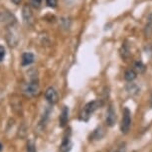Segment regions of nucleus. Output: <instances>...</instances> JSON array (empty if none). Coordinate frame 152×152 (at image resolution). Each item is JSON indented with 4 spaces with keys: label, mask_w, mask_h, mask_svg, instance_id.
<instances>
[{
    "label": "nucleus",
    "mask_w": 152,
    "mask_h": 152,
    "mask_svg": "<svg viewBox=\"0 0 152 152\" xmlns=\"http://www.w3.org/2000/svg\"><path fill=\"white\" fill-rule=\"evenodd\" d=\"M104 130H102V128L97 127L96 129L94 130L93 134H91V138L96 139V140H99V139H102V137L104 136Z\"/></svg>",
    "instance_id": "4468645a"
},
{
    "label": "nucleus",
    "mask_w": 152,
    "mask_h": 152,
    "mask_svg": "<svg viewBox=\"0 0 152 152\" xmlns=\"http://www.w3.org/2000/svg\"><path fill=\"white\" fill-rule=\"evenodd\" d=\"M45 99L51 105H54L58 102L59 94L53 87H49L45 91Z\"/></svg>",
    "instance_id": "39448f33"
},
{
    "label": "nucleus",
    "mask_w": 152,
    "mask_h": 152,
    "mask_svg": "<svg viewBox=\"0 0 152 152\" xmlns=\"http://www.w3.org/2000/svg\"><path fill=\"white\" fill-rule=\"evenodd\" d=\"M34 61H35V56L33 55L32 53H24L22 55V58H21V65L22 66H29L31 65L32 63H34Z\"/></svg>",
    "instance_id": "1a4fd4ad"
},
{
    "label": "nucleus",
    "mask_w": 152,
    "mask_h": 152,
    "mask_svg": "<svg viewBox=\"0 0 152 152\" xmlns=\"http://www.w3.org/2000/svg\"><path fill=\"white\" fill-rule=\"evenodd\" d=\"M126 151V145L124 142H120L116 144L114 147H113L110 150V152H125Z\"/></svg>",
    "instance_id": "2eb2a0df"
},
{
    "label": "nucleus",
    "mask_w": 152,
    "mask_h": 152,
    "mask_svg": "<svg viewBox=\"0 0 152 152\" xmlns=\"http://www.w3.org/2000/svg\"><path fill=\"white\" fill-rule=\"evenodd\" d=\"M69 121V107H63L61 114L59 117V126L60 127H66Z\"/></svg>",
    "instance_id": "6e6552de"
},
{
    "label": "nucleus",
    "mask_w": 152,
    "mask_h": 152,
    "mask_svg": "<svg viewBox=\"0 0 152 152\" xmlns=\"http://www.w3.org/2000/svg\"><path fill=\"white\" fill-rule=\"evenodd\" d=\"M5 56H6V50H5V48L3 46L0 45V62L3 61Z\"/></svg>",
    "instance_id": "412c9836"
},
{
    "label": "nucleus",
    "mask_w": 152,
    "mask_h": 152,
    "mask_svg": "<svg viewBox=\"0 0 152 152\" xmlns=\"http://www.w3.org/2000/svg\"><path fill=\"white\" fill-rule=\"evenodd\" d=\"M0 21H3L5 24H9L10 26H12L13 23L15 22V18L7 11H2V13L0 14Z\"/></svg>",
    "instance_id": "9d476101"
},
{
    "label": "nucleus",
    "mask_w": 152,
    "mask_h": 152,
    "mask_svg": "<svg viewBox=\"0 0 152 152\" xmlns=\"http://www.w3.org/2000/svg\"><path fill=\"white\" fill-rule=\"evenodd\" d=\"M39 90L40 85L38 77L36 75H34V77H30L29 82L24 85V87H23V94L28 97H32L39 93Z\"/></svg>",
    "instance_id": "f03ea898"
},
{
    "label": "nucleus",
    "mask_w": 152,
    "mask_h": 152,
    "mask_svg": "<svg viewBox=\"0 0 152 152\" xmlns=\"http://www.w3.org/2000/svg\"><path fill=\"white\" fill-rule=\"evenodd\" d=\"M105 122H107V125L110 126V127H113L116 122V113H115V110H114L113 105H110L107 110Z\"/></svg>",
    "instance_id": "0eeeda50"
},
{
    "label": "nucleus",
    "mask_w": 152,
    "mask_h": 152,
    "mask_svg": "<svg viewBox=\"0 0 152 152\" xmlns=\"http://www.w3.org/2000/svg\"><path fill=\"white\" fill-rule=\"evenodd\" d=\"M71 128L66 130V132L63 136V139H62V142H61V145H60V148H59V151L60 152H70L72 147H73V143H72V140H71Z\"/></svg>",
    "instance_id": "20e7f679"
},
{
    "label": "nucleus",
    "mask_w": 152,
    "mask_h": 152,
    "mask_svg": "<svg viewBox=\"0 0 152 152\" xmlns=\"http://www.w3.org/2000/svg\"><path fill=\"white\" fill-rule=\"evenodd\" d=\"M120 54H121V57L123 59H126L129 57V47H128L127 44L122 45L121 50H120Z\"/></svg>",
    "instance_id": "dca6fc26"
},
{
    "label": "nucleus",
    "mask_w": 152,
    "mask_h": 152,
    "mask_svg": "<svg viewBox=\"0 0 152 152\" xmlns=\"http://www.w3.org/2000/svg\"><path fill=\"white\" fill-rule=\"evenodd\" d=\"M11 2H13L15 5H19L20 2H21V0H11Z\"/></svg>",
    "instance_id": "4be33fe9"
},
{
    "label": "nucleus",
    "mask_w": 152,
    "mask_h": 152,
    "mask_svg": "<svg viewBox=\"0 0 152 152\" xmlns=\"http://www.w3.org/2000/svg\"><path fill=\"white\" fill-rule=\"evenodd\" d=\"M46 4L51 8H56L58 6V0H46Z\"/></svg>",
    "instance_id": "6ab92c4d"
},
{
    "label": "nucleus",
    "mask_w": 152,
    "mask_h": 152,
    "mask_svg": "<svg viewBox=\"0 0 152 152\" xmlns=\"http://www.w3.org/2000/svg\"><path fill=\"white\" fill-rule=\"evenodd\" d=\"M22 16H23V20H24L25 24L30 26V25L33 24L34 22V15L32 12V9L29 5H24L22 9Z\"/></svg>",
    "instance_id": "423d86ee"
},
{
    "label": "nucleus",
    "mask_w": 152,
    "mask_h": 152,
    "mask_svg": "<svg viewBox=\"0 0 152 152\" xmlns=\"http://www.w3.org/2000/svg\"><path fill=\"white\" fill-rule=\"evenodd\" d=\"M133 70L136 72V73H144L146 70V66L143 64L141 61H135L133 63Z\"/></svg>",
    "instance_id": "9b49d317"
},
{
    "label": "nucleus",
    "mask_w": 152,
    "mask_h": 152,
    "mask_svg": "<svg viewBox=\"0 0 152 152\" xmlns=\"http://www.w3.org/2000/svg\"><path fill=\"white\" fill-rule=\"evenodd\" d=\"M136 77H137V73L134 70H127L125 72V74H124V79L126 80L127 82H132L134 81V80L136 79Z\"/></svg>",
    "instance_id": "ddd939ff"
},
{
    "label": "nucleus",
    "mask_w": 152,
    "mask_h": 152,
    "mask_svg": "<svg viewBox=\"0 0 152 152\" xmlns=\"http://www.w3.org/2000/svg\"><path fill=\"white\" fill-rule=\"evenodd\" d=\"M126 90H127L128 93H130V94H134L133 91H135L137 94H138V91H139V88H137V86H135L134 84H129L127 87H126Z\"/></svg>",
    "instance_id": "a211bd4d"
},
{
    "label": "nucleus",
    "mask_w": 152,
    "mask_h": 152,
    "mask_svg": "<svg viewBox=\"0 0 152 152\" xmlns=\"http://www.w3.org/2000/svg\"><path fill=\"white\" fill-rule=\"evenodd\" d=\"M30 4L34 8H39L42 4V0H30Z\"/></svg>",
    "instance_id": "aec40b11"
},
{
    "label": "nucleus",
    "mask_w": 152,
    "mask_h": 152,
    "mask_svg": "<svg viewBox=\"0 0 152 152\" xmlns=\"http://www.w3.org/2000/svg\"><path fill=\"white\" fill-rule=\"evenodd\" d=\"M26 152H37L35 142H34L32 139L28 140V142L26 144Z\"/></svg>",
    "instance_id": "f3484780"
},
{
    "label": "nucleus",
    "mask_w": 152,
    "mask_h": 152,
    "mask_svg": "<svg viewBox=\"0 0 152 152\" xmlns=\"http://www.w3.org/2000/svg\"><path fill=\"white\" fill-rule=\"evenodd\" d=\"M2 149H3V145H2L1 143H0V152L2 151Z\"/></svg>",
    "instance_id": "5701e85b"
},
{
    "label": "nucleus",
    "mask_w": 152,
    "mask_h": 152,
    "mask_svg": "<svg viewBox=\"0 0 152 152\" xmlns=\"http://www.w3.org/2000/svg\"><path fill=\"white\" fill-rule=\"evenodd\" d=\"M102 104H102V102L100 99H96V100H93V102H88V104L85 105V107L83 108L81 113H80V119L83 120V121H88L91 114L96 110H99Z\"/></svg>",
    "instance_id": "f257e3e1"
},
{
    "label": "nucleus",
    "mask_w": 152,
    "mask_h": 152,
    "mask_svg": "<svg viewBox=\"0 0 152 152\" xmlns=\"http://www.w3.org/2000/svg\"><path fill=\"white\" fill-rule=\"evenodd\" d=\"M144 33L146 37H149L152 34V15L150 14L147 19V22H146L145 28H144Z\"/></svg>",
    "instance_id": "f8f14e48"
},
{
    "label": "nucleus",
    "mask_w": 152,
    "mask_h": 152,
    "mask_svg": "<svg viewBox=\"0 0 152 152\" xmlns=\"http://www.w3.org/2000/svg\"><path fill=\"white\" fill-rule=\"evenodd\" d=\"M150 107H152V94H151V96H150Z\"/></svg>",
    "instance_id": "b1692460"
},
{
    "label": "nucleus",
    "mask_w": 152,
    "mask_h": 152,
    "mask_svg": "<svg viewBox=\"0 0 152 152\" xmlns=\"http://www.w3.org/2000/svg\"><path fill=\"white\" fill-rule=\"evenodd\" d=\"M131 126V113L128 107L123 108V114H122V120L120 123V130L122 133L126 134L129 131Z\"/></svg>",
    "instance_id": "7ed1b4c3"
}]
</instances>
